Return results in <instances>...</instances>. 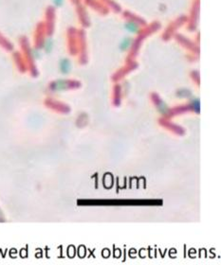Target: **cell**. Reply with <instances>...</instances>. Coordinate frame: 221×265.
Segmentation results:
<instances>
[{"instance_id":"277c9868","label":"cell","mask_w":221,"mask_h":265,"mask_svg":"<svg viewBox=\"0 0 221 265\" xmlns=\"http://www.w3.org/2000/svg\"><path fill=\"white\" fill-rule=\"evenodd\" d=\"M44 47L46 49V50H49V49H51L52 47V41L51 39H46L45 44H44Z\"/></svg>"},{"instance_id":"3957f363","label":"cell","mask_w":221,"mask_h":265,"mask_svg":"<svg viewBox=\"0 0 221 265\" xmlns=\"http://www.w3.org/2000/svg\"><path fill=\"white\" fill-rule=\"evenodd\" d=\"M130 45H131V39L125 38L124 40H123V42H122V44H121V49H122L123 50H126V49L130 46Z\"/></svg>"},{"instance_id":"7a4b0ae2","label":"cell","mask_w":221,"mask_h":265,"mask_svg":"<svg viewBox=\"0 0 221 265\" xmlns=\"http://www.w3.org/2000/svg\"><path fill=\"white\" fill-rule=\"evenodd\" d=\"M60 69L63 73H67L70 70V63L68 62V60H62L60 63Z\"/></svg>"},{"instance_id":"5b68a950","label":"cell","mask_w":221,"mask_h":265,"mask_svg":"<svg viewBox=\"0 0 221 265\" xmlns=\"http://www.w3.org/2000/svg\"><path fill=\"white\" fill-rule=\"evenodd\" d=\"M52 2H53V4H54L56 7H60V6L63 5L64 0H52Z\"/></svg>"},{"instance_id":"6da1fadb","label":"cell","mask_w":221,"mask_h":265,"mask_svg":"<svg viewBox=\"0 0 221 265\" xmlns=\"http://www.w3.org/2000/svg\"><path fill=\"white\" fill-rule=\"evenodd\" d=\"M125 29L128 30L129 32H132V33H137L139 32V25L137 23L135 22H127L125 24Z\"/></svg>"}]
</instances>
